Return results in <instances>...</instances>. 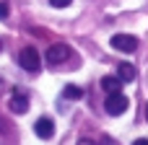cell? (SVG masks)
<instances>
[{
  "instance_id": "cell-1",
  "label": "cell",
  "mask_w": 148,
  "mask_h": 145,
  "mask_svg": "<svg viewBox=\"0 0 148 145\" xmlns=\"http://www.w3.org/2000/svg\"><path fill=\"white\" fill-rule=\"evenodd\" d=\"M18 65L23 70H29V73H39L42 70V57H39V52L34 47H23L18 52Z\"/></svg>"
},
{
  "instance_id": "cell-2",
  "label": "cell",
  "mask_w": 148,
  "mask_h": 145,
  "mask_svg": "<svg viewBox=\"0 0 148 145\" xmlns=\"http://www.w3.org/2000/svg\"><path fill=\"white\" fill-rule=\"evenodd\" d=\"M127 106H130V101H127V96H122L120 91H117V93H107V101H104L107 114L120 117V114H125V112H127Z\"/></svg>"
},
{
  "instance_id": "cell-3",
  "label": "cell",
  "mask_w": 148,
  "mask_h": 145,
  "mask_svg": "<svg viewBox=\"0 0 148 145\" xmlns=\"http://www.w3.org/2000/svg\"><path fill=\"white\" fill-rule=\"evenodd\" d=\"M70 57V47L68 44H52L49 49H47V54H44V60H47V65H52V67H57V65H62L65 60Z\"/></svg>"
},
{
  "instance_id": "cell-4",
  "label": "cell",
  "mask_w": 148,
  "mask_h": 145,
  "mask_svg": "<svg viewBox=\"0 0 148 145\" xmlns=\"http://www.w3.org/2000/svg\"><path fill=\"white\" fill-rule=\"evenodd\" d=\"M112 47L117 49V52H135L138 49V39L133 36V34H114L112 36Z\"/></svg>"
},
{
  "instance_id": "cell-5",
  "label": "cell",
  "mask_w": 148,
  "mask_h": 145,
  "mask_svg": "<svg viewBox=\"0 0 148 145\" xmlns=\"http://www.w3.org/2000/svg\"><path fill=\"white\" fill-rule=\"evenodd\" d=\"M34 132H36V138L49 140V138L55 135V119H52V117H39V119L34 122Z\"/></svg>"
},
{
  "instance_id": "cell-6",
  "label": "cell",
  "mask_w": 148,
  "mask_h": 145,
  "mask_svg": "<svg viewBox=\"0 0 148 145\" xmlns=\"http://www.w3.org/2000/svg\"><path fill=\"white\" fill-rule=\"evenodd\" d=\"M8 106H10L13 114H26V112H29V96H23V93H13L10 101H8Z\"/></svg>"
},
{
  "instance_id": "cell-7",
  "label": "cell",
  "mask_w": 148,
  "mask_h": 145,
  "mask_svg": "<svg viewBox=\"0 0 148 145\" xmlns=\"http://www.w3.org/2000/svg\"><path fill=\"white\" fill-rule=\"evenodd\" d=\"M117 78H120L122 83H133V80L138 78V70H135V65H130V62H122V65L117 67Z\"/></svg>"
},
{
  "instance_id": "cell-8",
  "label": "cell",
  "mask_w": 148,
  "mask_h": 145,
  "mask_svg": "<svg viewBox=\"0 0 148 145\" xmlns=\"http://www.w3.org/2000/svg\"><path fill=\"white\" fill-rule=\"evenodd\" d=\"M101 88H104L107 93H117V91L122 88V80H120L117 75H107V78H101Z\"/></svg>"
},
{
  "instance_id": "cell-9",
  "label": "cell",
  "mask_w": 148,
  "mask_h": 145,
  "mask_svg": "<svg viewBox=\"0 0 148 145\" xmlns=\"http://www.w3.org/2000/svg\"><path fill=\"white\" fill-rule=\"evenodd\" d=\"M62 96H65V99H81V96H83V88H78V86H65Z\"/></svg>"
},
{
  "instance_id": "cell-10",
  "label": "cell",
  "mask_w": 148,
  "mask_h": 145,
  "mask_svg": "<svg viewBox=\"0 0 148 145\" xmlns=\"http://www.w3.org/2000/svg\"><path fill=\"white\" fill-rule=\"evenodd\" d=\"M8 13H10V5H8V3L3 0V3H0V18L5 21V18H8Z\"/></svg>"
},
{
  "instance_id": "cell-11",
  "label": "cell",
  "mask_w": 148,
  "mask_h": 145,
  "mask_svg": "<svg viewBox=\"0 0 148 145\" xmlns=\"http://www.w3.org/2000/svg\"><path fill=\"white\" fill-rule=\"evenodd\" d=\"M49 3H52V8H68L73 0H49Z\"/></svg>"
},
{
  "instance_id": "cell-12",
  "label": "cell",
  "mask_w": 148,
  "mask_h": 145,
  "mask_svg": "<svg viewBox=\"0 0 148 145\" xmlns=\"http://www.w3.org/2000/svg\"><path fill=\"white\" fill-rule=\"evenodd\" d=\"M133 145H148V138H138V140H135Z\"/></svg>"
},
{
  "instance_id": "cell-13",
  "label": "cell",
  "mask_w": 148,
  "mask_h": 145,
  "mask_svg": "<svg viewBox=\"0 0 148 145\" xmlns=\"http://www.w3.org/2000/svg\"><path fill=\"white\" fill-rule=\"evenodd\" d=\"M78 145H99V143H91V140H78Z\"/></svg>"
},
{
  "instance_id": "cell-14",
  "label": "cell",
  "mask_w": 148,
  "mask_h": 145,
  "mask_svg": "<svg viewBox=\"0 0 148 145\" xmlns=\"http://www.w3.org/2000/svg\"><path fill=\"white\" fill-rule=\"evenodd\" d=\"M146 119H148V104H146Z\"/></svg>"
},
{
  "instance_id": "cell-15",
  "label": "cell",
  "mask_w": 148,
  "mask_h": 145,
  "mask_svg": "<svg viewBox=\"0 0 148 145\" xmlns=\"http://www.w3.org/2000/svg\"><path fill=\"white\" fill-rule=\"evenodd\" d=\"M0 49H3V42H0Z\"/></svg>"
}]
</instances>
